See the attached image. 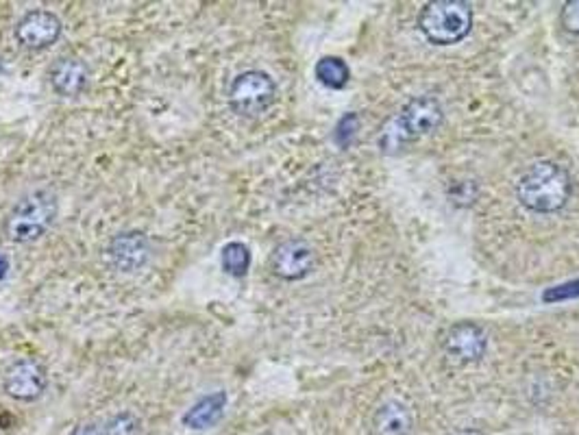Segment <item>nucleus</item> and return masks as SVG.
Instances as JSON below:
<instances>
[{
    "instance_id": "dca6fc26",
    "label": "nucleus",
    "mask_w": 579,
    "mask_h": 435,
    "mask_svg": "<svg viewBox=\"0 0 579 435\" xmlns=\"http://www.w3.org/2000/svg\"><path fill=\"white\" fill-rule=\"evenodd\" d=\"M573 299H579V279L566 281L562 285H553L542 292L544 303H560V301H573Z\"/></svg>"
},
{
    "instance_id": "f257e3e1",
    "label": "nucleus",
    "mask_w": 579,
    "mask_h": 435,
    "mask_svg": "<svg viewBox=\"0 0 579 435\" xmlns=\"http://www.w3.org/2000/svg\"><path fill=\"white\" fill-rule=\"evenodd\" d=\"M570 190V176L564 168L553 161H538L521 176L516 196L529 211L553 213L568 203Z\"/></svg>"
},
{
    "instance_id": "0eeeda50",
    "label": "nucleus",
    "mask_w": 579,
    "mask_h": 435,
    "mask_svg": "<svg viewBox=\"0 0 579 435\" xmlns=\"http://www.w3.org/2000/svg\"><path fill=\"white\" fill-rule=\"evenodd\" d=\"M61 35V20L44 9L28 11L16 26V38L24 48L42 50L53 46Z\"/></svg>"
},
{
    "instance_id": "aec40b11",
    "label": "nucleus",
    "mask_w": 579,
    "mask_h": 435,
    "mask_svg": "<svg viewBox=\"0 0 579 435\" xmlns=\"http://www.w3.org/2000/svg\"><path fill=\"white\" fill-rule=\"evenodd\" d=\"M16 426V418L11 414H0V435H9Z\"/></svg>"
},
{
    "instance_id": "6ab92c4d",
    "label": "nucleus",
    "mask_w": 579,
    "mask_h": 435,
    "mask_svg": "<svg viewBox=\"0 0 579 435\" xmlns=\"http://www.w3.org/2000/svg\"><path fill=\"white\" fill-rule=\"evenodd\" d=\"M562 26L568 33L579 35V0H568L562 9Z\"/></svg>"
},
{
    "instance_id": "5701e85b",
    "label": "nucleus",
    "mask_w": 579,
    "mask_h": 435,
    "mask_svg": "<svg viewBox=\"0 0 579 435\" xmlns=\"http://www.w3.org/2000/svg\"><path fill=\"white\" fill-rule=\"evenodd\" d=\"M460 435H464V433H460ZM470 435H480V433H472V431H470Z\"/></svg>"
},
{
    "instance_id": "9d476101",
    "label": "nucleus",
    "mask_w": 579,
    "mask_h": 435,
    "mask_svg": "<svg viewBox=\"0 0 579 435\" xmlns=\"http://www.w3.org/2000/svg\"><path fill=\"white\" fill-rule=\"evenodd\" d=\"M148 257H151V244L144 233H138V231L120 233L109 244V259L114 268L122 272H135L144 268Z\"/></svg>"
},
{
    "instance_id": "a211bd4d",
    "label": "nucleus",
    "mask_w": 579,
    "mask_h": 435,
    "mask_svg": "<svg viewBox=\"0 0 579 435\" xmlns=\"http://www.w3.org/2000/svg\"><path fill=\"white\" fill-rule=\"evenodd\" d=\"M138 431V420L131 414H118L107 424V435H135Z\"/></svg>"
},
{
    "instance_id": "423d86ee",
    "label": "nucleus",
    "mask_w": 579,
    "mask_h": 435,
    "mask_svg": "<svg viewBox=\"0 0 579 435\" xmlns=\"http://www.w3.org/2000/svg\"><path fill=\"white\" fill-rule=\"evenodd\" d=\"M314 264V248L305 240H286L270 255V270L286 281H298L308 276Z\"/></svg>"
},
{
    "instance_id": "6e6552de",
    "label": "nucleus",
    "mask_w": 579,
    "mask_h": 435,
    "mask_svg": "<svg viewBox=\"0 0 579 435\" xmlns=\"http://www.w3.org/2000/svg\"><path fill=\"white\" fill-rule=\"evenodd\" d=\"M46 387V370L36 359H20L5 372V392L18 401H33Z\"/></svg>"
},
{
    "instance_id": "f03ea898",
    "label": "nucleus",
    "mask_w": 579,
    "mask_h": 435,
    "mask_svg": "<svg viewBox=\"0 0 579 435\" xmlns=\"http://www.w3.org/2000/svg\"><path fill=\"white\" fill-rule=\"evenodd\" d=\"M418 26L433 44H458L472 28V9L464 0H433L423 7Z\"/></svg>"
},
{
    "instance_id": "412c9836",
    "label": "nucleus",
    "mask_w": 579,
    "mask_h": 435,
    "mask_svg": "<svg viewBox=\"0 0 579 435\" xmlns=\"http://www.w3.org/2000/svg\"><path fill=\"white\" fill-rule=\"evenodd\" d=\"M70 435H103V433H100V429L96 424H81Z\"/></svg>"
},
{
    "instance_id": "20e7f679",
    "label": "nucleus",
    "mask_w": 579,
    "mask_h": 435,
    "mask_svg": "<svg viewBox=\"0 0 579 435\" xmlns=\"http://www.w3.org/2000/svg\"><path fill=\"white\" fill-rule=\"evenodd\" d=\"M275 98H277L275 81H272L266 72H259V70L242 72V75L231 83V90H229L231 109L237 116H244V118L261 116L266 109L275 102Z\"/></svg>"
},
{
    "instance_id": "1a4fd4ad",
    "label": "nucleus",
    "mask_w": 579,
    "mask_h": 435,
    "mask_svg": "<svg viewBox=\"0 0 579 435\" xmlns=\"http://www.w3.org/2000/svg\"><path fill=\"white\" fill-rule=\"evenodd\" d=\"M488 346V335L480 324L475 322H460L451 326L447 338H445V348L451 357L464 364H472V361L482 359Z\"/></svg>"
},
{
    "instance_id": "ddd939ff",
    "label": "nucleus",
    "mask_w": 579,
    "mask_h": 435,
    "mask_svg": "<svg viewBox=\"0 0 579 435\" xmlns=\"http://www.w3.org/2000/svg\"><path fill=\"white\" fill-rule=\"evenodd\" d=\"M372 426L379 435H407L412 429V414L403 403H384L372 418Z\"/></svg>"
},
{
    "instance_id": "39448f33",
    "label": "nucleus",
    "mask_w": 579,
    "mask_h": 435,
    "mask_svg": "<svg viewBox=\"0 0 579 435\" xmlns=\"http://www.w3.org/2000/svg\"><path fill=\"white\" fill-rule=\"evenodd\" d=\"M442 122V107L433 96H416L407 102L401 114L394 120V129L390 131V139L403 141H414L433 129H438Z\"/></svg>"
},
{
    "instance_id": "7ed1b4c3",
    "label": "nucleus",
    "mask_w": 579,
    "mask_h": 435,
    "mask_svg": "<svg viewBox=\"0 0 579 435\" xmlns=\"http://www.w3.org/2000/svg\"><path fill=\"white\" fill-rule=\"evenodd\" d=\"M57 215V198L48 190L33 192L16 203V207L5 218V235L11 242L26 244L42 237Z\"/></svg>"
},
{
    "instance_id": "4be33fe9",
    "label": "nucleus",
    "mask_w": 579,
    "mask_h": 435,
    "mask_svg": "<svg viewBox=\"0 0 579 435\" xmlns=\"http://www.w3.org/2000/svg\"><path fill=\"white\" fill-rule=\"evenodd\" d=\"M7 272H9V262H7V257L3 255V252H0V281L7 276Z\"/></svg>"
},
{
    "instance_id": "2eb2a0df",
    "label": "nucleus",
    "mask_w": 579,
    "mask_h": 435,
    "mask_svg": "<svg viewBox=\"0 0 579 435\" xmlns=\"http://www.w3.org/2000/svg\"><path fill=\"white\" fill-rule=\"evenodd\" d=\"M251 266V250L242 242H229L222 248V268L231 276H244Z\"/></svg>"
},
{
    "instance_id": "f3484780",
    "label": "nucleus",
    "mask_w": 579,
    "mask_h": 435,
    "mask_svg": "<svg viewBox=\"0 0 579 435\" xmlns=\"http://www.w3.org/2000/svg\"><path fill=\"white\" fill-rule=\"evenodd\" d=\"M359 127V120L355 114H347L342 120L337 122L335 127V141L340 144V146H349L351 139L355 137V131Z\"/></svg>"
},
{
    "instance_id": "f8f14e48",
    "label": "nucleus",
    "mask_w": 579,
    "mask_h": 435,
    "mask_svg": "<svg viewBox=\"0 0 579 435\" xmlns=\"http://www.w3.org/2000/svg\"><path fill=\"white\" fill-rule=\"evenodd\" d=\"M224 407H227V394L224 392H214L210 396H202L200 401L183 416V424L194 429V431L212 429L224 416Z\"/></svg>"
},
{
    "instance_id": "4468645a",
    "label": "nucleus",
    "mask_w": 579,
    "mask_h": 435,
    "mask_svg": "<svg viewBox=\"0 0 579 435\" xmlns=\"http://www.w3.org/2000/svg\"><path fill=\"white\" fill-rule=\"evenodd\" d=\"M349 65L337 57H323L316 63V79L329 90H342L349 83Z\"/></svg>"
},
{
    "instance_id": "9b49d317",
    "label": "nucleus",
    "mask_w": 579,
    "mask_h": 435,
    "mask_svg": "<svg viewBox=\"0 0 579 435\" xmlns=\"http://www.w3.org/2000/svg\"><path fill=\"white\" fill-rule=\"evenodd\" d=\"M90 83V70L77 57H61L50 68V85L61 96H79Z\"/></svg>"
}]
</instances>
